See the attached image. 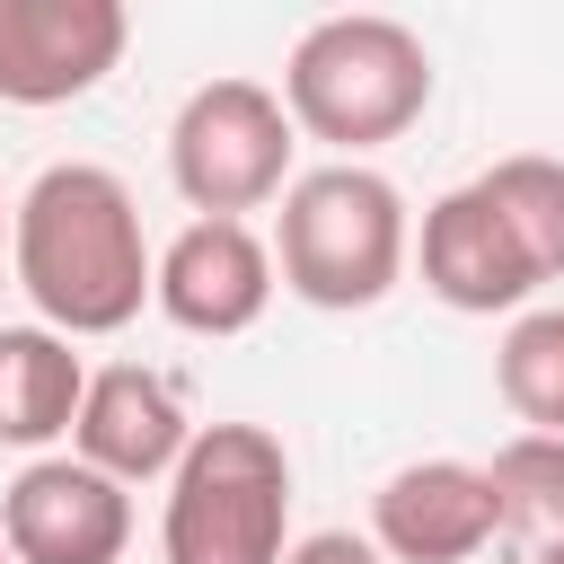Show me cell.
I'll return each mask as SVG.
<instances>
[{
	"label": "cell",
	"mask_w": 564,
	"mask_h": 564,
	"mask_svg": "<svg viewBox=\"0 0 564 564\" xmlns=\"http://www.w3.org/2000/svg\"><path fill=\"white\" fill-rule=\"evenodd\" d=\"M502 494V529H529L538 546H564V432H511L485 458Z\"/></svg>",
	"instance_id": "9a60e30c"
},
{
	"label": "cell",
	"mask_w": 564,
	"mask_h": 564,
	"mask_svg": "<svg viewBox=\"0 0 564 564\" xmlns=\"http://www.w3.org/2000/svg\"><path fill=\"white\" fill-rule=\"evenodd\" d=\"M538 564H564V546H538Z\"/></svg>",
	"instance_id": "ac0fdd59"
},
{
	"label": "cell",
	"mask_w": 564,
	"mask_h": 564,
	"mask_svg": "<svg viewBox=\"0 0 564 564\" xmlns=\"http://www.w3.org/2000/svg\"><path fill=\"white\" fill-rule=\"evenodd\" d=\"M0 564H18V555H9V546H0Z\"/></svg>",
	"instance_id": "d6986e66"
},
{
	"label": "cell",
	"mask_w": 564,
	"mask_h": 564,
	"mask_svg": "<svg viewBox=\"0 0 564 564\" xmlns=\"http://www.w3.org/2000/svg\"><path fill=\"white\" fill-rule=\"evenodd\" d=\"M282 564H388V555L370 546V529H308V538H291Z\"/></svg>",
	"instance_id": "2e32d148"
},
{
	"label": "cell",
	"mask_w": 564,
	"mask_h": 564,
	"mask_svg": "<svg viewBox=\"0 0 564 564\" xmlns=\"http://www.w3.org/2000/svg\"><path fill=\"white\" fill-rule=\"evenodd\" d=\"M300 123L264 79H203L167 123V185L194 220H247L291 194Z\"/></svg>",
	"instance_id": "5b68a950"
},
{
	"label": "cell",
	"mask_w": 564,
	"mask_h": 564,
	"mask_svg": "<svg viewBox=\"0 0 564 564\" xmlns=\"http://www.w3.org/2000/svg\"><path fill=\"white\" fill-rule=\"evenodd\" d=\"M476 185L502 203V220H511V238L529 247L538 282H564V159H546V150H511V159H494Z\"/></svg>",
	"instance_id": "5bb4252c"
},
{
	"label": "cell",
	"mask_w": 564,
	"mask_h": 564,
	"mask_svg": "<svg viewBox=\"0 0 564 564\" xmlns=\"http://www.w3.org/2000/svg\"><path fill=\"white\" fill-rule=\"evenodd\" d=\"M79 397H88V361L70 352V335L0 326V449L44 458L53 441H70Z\"/></svg>",
	"instance_id": "7c38bea8"
},
{
	"label": "cell",
	"mask_w": 564,
	"mask_h": 564,
	"mask_svg": "<svg viewBox=\"0 0 564 564\" xmlns=\"http://www.w3.org/2000/svg\"><path fill=\"white\" fill-rule=\"evenodd\" d=\"M9 273L35 308V326H53L70 344L79 335H123L159 291V256L141 238L132 185L97 159L35 167V185L9 212Z\"/></svg>",
	"instance_id": "6da1fadb"
},
{
	"label": "cell",
	"mask_w": 564,
	"mask_h": 564,
	"mask_svg": "<svg viewBox=\"0 0 564 564\" xmlns=\"http://www.w3.org/2000/svg\"><path fill=\"white\" fill-rule=\"evenodd\" d=\"M167 564H282L291 555V449L264 423H203L159 511Z\"/></svg>",
	"instance_id": "277c9868"
},
{
	"label": "cell",
	"mask_w": 564,
	"mask_h": 564,
	"mask_svg": "<svg viewBox=\"0 0 564 564\" xmlns=\"http://www.w3.org/2000/svg\"><path fill=\"white\" fill-rule=\"evenodd\" d=\"M0 546L18 564H123L132 546V494L97 476L70 449H44L0 494Z\"/></svg>",
	"instance_id": "52a82bcc"
},
{
	"label": "cell",
	"mask_w": 564,
	"mask_h": 564,
	"mask_svg": "<svg viewBox=\"0 0 564 564\" xmlns=\"http://www.w3.org/2000/svg\"><path fill=\"white\" fill-rule=\"evenodd\" d=\"M132 44L123 0H0V106H70Z\"/></svg>",
	"instance_id": "ba28073f"
},
{
	"label": "cell",
	"mask_w": 564,
	"mask_h": 564,
	"mask_svg": "<svg viewBox=\"0 0 564 564\" xmlns=\"http://www.w3.org/2000/svg\"><path fill=\"white\" fill-rule=\"evenodd\" d=\"M414 264H423V291H432L441 308H458V317H520V308H538V291H546L538 264H529V247L511 238L502 203H494L476 176L423 203Z\"/></svg>",
	"instance_id": "8992f818"
},
{
	"label": "cell",
	"mask_w": 564,
	"mask_h": 564,
	"mask_svg": "<svg viewBox=\"0 0 564 564\" xmlns=\"http://www.w3.org/2000/svg\"><path fill=\"white\" fill-rule=\"evenodd\" d=\"M282 273H273V238H256V220H185L167 247H159V291L150 308L185 335H247L264 308H273Z\"/></svg>",
	"instance_id": "9c48e42d"
},
{
	"label": "cell",
	"mask_w": 564,
	"mask_h": 564,
	"mask_svg": "<svg viewBox=\"0 0 564 564\" xmlns=\"http://www.w3.org/2000/svg\"><path fill=\"white\" fill-rule=\"evenodd\" d=\"M405 264H414V212L370 159H326L291 176L273 212V273L291 300L352 317V308H379L405 282Z\"/></svg>",
	"instance_id": "7a4b0ae2"
},
{
	"label": "cell",
	"mask_w": 564,
	"mask_h": 564,
	"mask_svg": "<svg viewBox=\"0 0 564 564\" xmlns=\"http://www.w3.org/2000/svg\"><path fill=\"white\" fill-rule=\"evenodd\" d=\"M494 388L520 414V432H564V300L520 308L494 344Z\"/></svg>",
	"instance_id": "4fadbf2b"
},
{
	"label": "cell",
	"mask_w": 564,
	"mask_h": 564,
	"mask_svg": "<svg viewBox=\"0 0 564 564\" xmlns=\"http://www.w3.org/2000/svg\"><path fill=\"white\" fill-rule=\"evenodd\" d=\"M502 538V494L476 458H405L370 494V546L388 564H476Z\"/></svg>",
	"instance_id": "8fae6325"
},
{
	"label": "cell",
	"mask_w": 564,
	"mask_h": 564,
	"mask_svg": "<svg viewBox=\"0 0 564 564\" xmlns=\"http://www.w3.org/2000/svg\"><path fill=\"white\" fill-rule=\"evenodd\" d=\"M282 106L308 141H326L335 159H361V150H388L423 123L432 106V44L405 26V18H379V9H344V18H317L291 62H282Z\"/></svg>",
	"instance_id": "3957f363"
},
{
	"label": "cell",
	"mask_w": 564,
	"mask_h": 564,
	"mask_svg": "<svg viewBox=\"0 0 564 564\" xmlns=\"http://www.w3.org/2000/svg\"><path fill=\"white\" fill-rule=\"evenodd\" d=\"M9 212H18V203H0V247H9Z\"/></svg>",
	"instance_id": "e0dca14e"
},
{
	"label": "cell",
	"mask_w": 564,
	"mask_h": 564,
	"mask_svg": "<svg viewBox=\"0 0 564 564\" xmlns=\"http://www.w3.org/2000/svg\"><path fill=\"white\" fill-rule=\"evenodd\" d=\"M194 414L176 397L167 370L150 361H106L88 370V397H79V423H70V458H88L97 476H115L123 494L132 485H167L194 449Z\"/></svg>",
	"instance_id": "30bf717a"
}]
</instances>
